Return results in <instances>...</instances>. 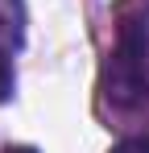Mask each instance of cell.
<instances>
[{
    "label": "cell",
    "instance_id": "1",
    "mask_svg": "<svg viewBox=\"0 0 149 153\" xmlns=\"http://www.w3.org/2000/svg\"><path fill=\"white\" fill-rule=\"evenodd\" d=\"M99 108L116 120H137L149 108V8H124L116 42L99 71Z\"/></svg>",
    "mask_w": 149,
    "mask_h": 153
},
{
    "label": "cell",
    "instance_id": "2",
    "mask_svg": "<svg viewBox=\"0 0 149 153\" xmlns=\"http://www.w3.org/2000/svg\"><path fill=\"white\" fill-rule=\"evenodd\" d=\"M13 91H17V71H13L8 46H4V37H0V103L13 100Z\"/></svg>",
    "mask_w": 149,
    "mask_h": 153
},
{
    "label": "cell",
    "instance_id": "3",
    "mask_svg": "<svg viewBox=\"0 0 149 153\" xmlns=\"http://www.w3.org/2000/svg\"><path fill=\"white\" fill-rule=\"evenodd\" d=\"M108 153H149V132H133V137H120Z\"/></svg>",
    "mask_w": 149,
    "mask_h": 153
},
{
    "label": "cell",
    "instance_id": "4",
    "mask_svg": "<svg viewBox=\"0 0 149 153\" xmlns=\"http://www.w3.org/2000/svg\"><path fill=\"white\" fill-rule=\"evenodd\" d=\"M0 153H37L33 145H8V149H0Z\"/></svg>",
    "mask_w": 149,
    "mask_h": 153
}]
</instances>
